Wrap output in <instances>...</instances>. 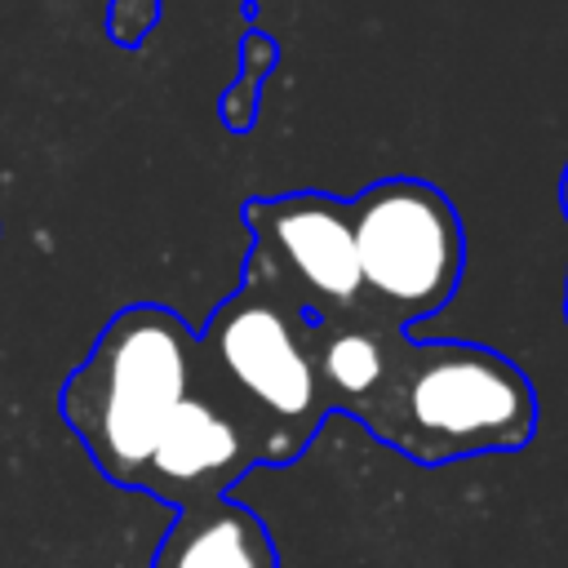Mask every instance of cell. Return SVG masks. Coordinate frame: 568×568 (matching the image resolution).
<instances>
[{"mask_svg": "<svg viewBox=\"0 0 568 568\" xmlns=\"http://www.w3.org/2000/svg\"><path fill=\"white\" fill-rule=\"evenodd\" d=\"M151 568H280L275 537L257 510L235 497L186 506L160 537Z\"/></svg>", "mask_w": 568, "mask_h": 568, "instance_id": "8", "label": "cell"}, {"mask_svg": "<svg viewBox=\"0 0 568 568\" xmlns=\"http://www.w3.org/2000/svg\"><path fill=\"white\" fill-rule=\"evenodd\" d=\"M559 204H564V217H568V164H564V178H559Z\"/></svg>", "mask_w": 568, "mask_h": 568, "instance_id": "11", "label": "cell"}, {"mask_svg": "<svg viewBox=\"0 0 568 568\" xmlns=\"http://www.w3.org/2000/svg\"><path fill=\"white\" fill-rule=\"evenodd\" d=\"M191 377L195 328L173 306L129 302L67 373L58 413L115 488H138L169 413L191 390Z\"/></svg>", "mask_w": 568, "mask_h": 568, "instance_id": "2", "label": "cell"}, {"mask_svg": "<svg viewBox=\"0 0 568 568\" xmlns=\"http://www.w3.org/2000/svg\"><path fill=\"white\" fill-rule=\"evenodd\" d=\"M195 337L222 386L275 435L293 466L333 417L311 364V315L244 257L240 284L209 311Z\"/></svg>", "mask_w": 568, "mask_h": 568, "instance_id": "3", "label": "cell"}, {"mask_svg": "<svg viewBox=\"0 0 568 568\" xmlns=\"http://www.w3.org/2000/svg\"><path fill=\"white\" fill-rule=\"evenodd\" d=\"M155 18H160V0H115L111 4V36L120 44H138Z\"/></svg>", "mask_w": 568, "mask_h": 568, "instance_id": "10", "label": "cell"}, {"mask_svg": "<svg viewBox=\"0 0 568 568\" xmlns=\"http://www.w3.org/2000/svg\"><path fill=\"white\" fill-rule=\"evenodd\" d=\"M404 342H408L404 328H390L368 311L311 320V364H315V382L328 413H346L364 422L382 399Z\"/></svg>", "mask_w": 568, "mask_h": 568, "instance_id": "7", "label": "cell"}, {"mask_svg": "<svg viewBox=\"0 0 568 568\" xmlns=\"http://www.w3.org/2000/svg\"><path fill=\"white\" fill-rule=\"evenodd\" d=\"M564 320H568V284H564Z\"/></svg>", "mask_w": 568, "mask_h": 568, "instance_id": "12", "label": "cell"}, {"mask_svg": "<svg viewBox=\"0 0 568 568\" xmlns=\"http://www.w3.org/2000/svg\"><path fill=\"white\" fill-rule=\"evenodd\" d=\"M359 426L413 466L519 453L537 435V390L493 346L408 337L382 399Z\"/></svg>", "mask_w": 568, "mask_h": 568, "instance_id": "1", "label": "cell"}, {"mask_svg": "<svg viewBox=\"0 0 568 568\" xmlns=\"http://www.w3.org/2000/svg\"><path fill=\"white\" fill-rule=\"evenodd\" d=\"M359 306L413 328L444 311L466 271V231L457 204L426 178H382L351 200Z\"/></svg>", "mask_w": 568, "mask_h": 568, "instance_id": "4", "label": "cell"}, {"mask_svg": "<svg viewBox=\"0 0 568 568\" xmlns=\"http://www.w3.org/2000/svg\"><path fill=\"white\" fill-rule=\"evenodd\" d=\"M244 226L253 235L248 257L311 320H337L364 311L351 200L324 191L253 195L244 200Z\"/></svg>", "mask_w": 568, "mask_h": 568, "instance_id": "6", "label": "cell"}, {"mask_svg": "<svg viewBox=\"0 0 568 568\" xmlns=\"http://www.w3.org/2000/svg\"><path fill=\"white\" fill-rule=\"evenodd\" d=\"M257 466H288V457L275 444V435L222 386V377L200 355L195 337L191 390L169 413L151 448V462L138 479V493L169 501L173 510L209 506Z\"/></svg>", "mask_w": 568, "mask_h": 568, "instance_id": "5", "label": "cell"}, {"mask_svg": "<svg viewBox=\"0 0 568 568\" xmlns=\"http://www.w3.org/2000/svg\"><path fill=\"white\" fill-rule=\"evenodd\" d=\"M271 67H275V44L266 36H248L244 40V71L222 98V124L231 133L253 129V120H257V84L266 80Z\"/></svg>", "mask_w": 568, "mask_h": 568, "instance_id": "9", "label": "cell"}]
</instances>
